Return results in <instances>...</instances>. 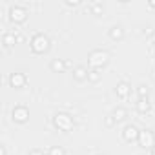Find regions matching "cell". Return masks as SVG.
<instances>
[{
  "label": "cell",
  "instance_id": "9a60e30c",
  "mask_svg": "<svg viewBox=\"0 0 155 155\" xmlns=\"http://www.w3.org/2000/svg\"><path fill=\"white\" fill-rule=\"evenodd\" d=\"M113 117H115L117 122H120V120H124V119L128 117V111H126L124 108H115V110H113Z\"/></svg>",
  "mask_w": 155,
  "mask_h": 155
},
{
  "label": "cell",
  "instance_id": "ac0fdd59",
  "mask_svg": "<svg viewBox=\"0 0 155 155\" xmlns=\"http://www.w3.org/2000/svg\"><path fill=\"white\" fill-rule=\"evenodd\" d=\"M88 81H91V82H99V81H101V71H99V69H90Z\"/></svg>",
  "mask_w": 155,
  "mask_h": 155
},
{
  "label": "cell",
  "instance_id": "ffe728a7",
  "mask_svg": "<svg viewBox=\"0 0 155 155\" xmlns=\"http://www.w3.org/2000/svg\"><path fill=\"white\" fill-rule=\"evenodd\" d=\"M104 124H106L108 128H111V126H115V124H117V120H115V117H113V115H110V117H106Z\"/></svg>",
  "mask_w": 155,
  "mask_h": 155
},
{
  "label": "cell",
  "instance_id": "6da1fadb",
  "mask_svg": "<svg viewBox=\"0 0 155 155\" xmlns=\"http://www.w3.org/2000/svg\"><path fill=\"white\" fill-rule=\"evenodd\" d=\"M29 46H31V51H33V53L42 55V53H46V51L49 49L51 42H49L48 35H44V33H37V35H33V38H31Z\"/></svg>",
  "mask_w": 155,
  "mask_h": 155
},
{
  "label": "cell",
  "instance_id": "4fadbf2b",
  "mask_svg": "<svg viewBox=\"0 0 155 155\" xmlns=\"http://www.w3.org/2000/svg\"><path fill=\"white\" fill-rule=\"evenodd\" d=\"M110 38H111V40H122V38H124V29H122L120 26H113V28L110 29Z\"/></svg>",
  "mask_w": 155,
  "mask_h": 155
},
{
  "label": "cell",
  "instance_id": "e0dca14e",
  "mask_svg": "<svg viewBox=\"0 0 155 155\" xmlns=\"http://www.w3.org/2000/svg\"><path fill=\"white\" fill-rule=\"evenodd\" d=\"M148 93H150L148 86H144V84L137 86V95H139V99H148Z\"/></svg>",
  "mask_w": 155,
  "mask_h": 155
},
{
  "label": "cell",
  "instance_id": "8fae6325",
  "mask_svg": "<svg viewBox=\"0 0 155 155\" xmlns=\"http://www.w3.org/2000/svg\"><path fill=\"white\" fill-rule=\"evenodd\" d=\"M88 75H90V71H88L84 66H77V68L73 69V79H75L77 82H84V81H88Z\"/></svg>",
  "mask_w": 155,
  "mask_h": 155
},
{
  "label": "cell",
  "instance_id": "484cf974",
  "mask_svg": "<svg viewBox=\"0 0 155 155\" xmlns=\"http://www.w3.org/2000/svg\"><path fill=\"white\" fill-rule=\"evenodd\" d=\"M151 155H155V146H153V148H151Z\"/></svg>",
  "mask_w": 155,
  "mask_h": 155
},
{
  "label": "cell",
  "instance_id": "5bb4252c",
  "mask_svg": "<svg viewBox=\"0 0 155 155\" xmlns=\"http://www.w3.org/2000/svg\"><path fill=\"white\" fill-rule=\"evenodd\" d=\"M150 110H151V104H150L148 99H139L137 101V111L139 113H148Z\"/></svg>",
  "mask_w": 155,
  "mask_h": 155
},
{
  "label": "cell",
  "instance_id": "d4e9b609",
  "mask_svg": "<svg viewBox=\"0 0 155 155\" xmlns=\"http://www.w3.org/2000/svg\"><path fill=\"white\" fill-rule=\"evenodd\" d=\"M150 8H155V0H150Z\"/></svg>",
  "mask_w": 155,
  "mask_h": 155
},
{
  "label": "cell",
  "instance_id": "8992f818",
  "mask_svg": "<svg viewBox=\"0 0 155 155\" xmlns=\"http://www.w3.org/2000/svg\"><path fill=\"white\" fill-rule=\"evenodd\" d=\"M11 117H13L15 122L24 124V122H28V119H29V110H28L26 106H15L13 111H11Z\"/></svg>",
  "mask_w": 155,
  "mask_h": 155
},
{
  "label": "cell",
  "instance_id": "ba28073f",
  "mask_svg": "<svg viewBox=\"0 0 155 155\" xmlns=\"http://www.w3.org/2000/svg\"><path fill=\"white\" fill-rule=\"evenodd\" d=\"M139 130H137V126H133V124H128V126H124V130H122V137H124V140H128V142H133V140H137L139 139Z\"/></svg>",
  "mask_w": 155,
  "mask_h": 155
},
{
  "label": "cell",
  "instance_id": "2e32d148",
  "mask_svg": "<svg viewBox=\"0 0 155 155\" xmlns=\"http://www.w3.org/2000/svg\"><path fill=\"white\" fill-rule=\"evenodd\" d=\"M90 9H91V13H93V15H97V17L104 13V6H102L101 2H93V4L90 6Z\"/></svg>",
  "mask_w": 155,
  "mask_h": 155
},
{
  "label": "cell",
  "instance_id": "44dd1931",
  "mask_svg": "<svg viewBox=\"0 0 155 155\" xmlns=\"http://www.w3.org/2000/svg\"><path fill=\"white\" fill-rule=\"evenodd\" d=\"M79 4H81L79 0H68V2H66V6H69V8H77Z\"/></svg>",
  "mask_w": 155,
  "mask_h": 155
},
{
  "label": "cell",
  "instance_id": "603a6c76",
  "mask_svg": "<svg viewBox=\"0 0 155 155\" xmlns=\"http://www.w3.org/2000/svg\"><path fill=\"white\" fill-rule=\"evenodd\" d=\"M29 155H44V151H42V150H31Z\"/></svg>",
  "mask_w": 155,
  "mask_h": 155
},
{
  "label": "cell",
  "instance_id": "277c9868",
  "mask_svg": "<svg viewBox=\"0 0 155 155\" xmlns=\"http://www.w3.org/2000/svg\"><path fill=\"white\" fill-rule=\"evenodd\" d=\"M28 18V9L22 8V6H13L9 9V20L15 22V24H22L24 20Z\"/></svg>",
  "mask_w": 155,
  "mask_h": 155
},
{
  "label": "cell",
  "instance_id": "7402d4cb",
  "mask_svg": "<svg viewBox=\"0 0 155 155\" xmlns=\"http://www.w3.org/2000/svg\"><path fill=\"white\" fill-rule=\"evenodd\" d=\"M144 35H146V37H151V35H153V28H150V26H148V28L144 29Z\"/></svg>",
  "mask_w": 155,
  "mask_h": 155
},
{
  "label": "cell",
  "instance_id": "3957f363",
  "mask_svg": "<svg viewBox=\"0 0 155 155\" xmlns=\"http://www.w3.org/2000/svg\"><path fill=\"white\" fill-rule=\"evenodd\" d=\"M53 124H55V128L60 130V131H69V130H73V119H71V115H68V113H57V115L53 117Z\"/></svg>",
  "mask_w": 155,
  "mask_h": 155
},
{
  "label": "cell",
  "instance_id": "7c38bea8",
  "mask_svg": "<svg viewBox=\"0 0 155 155\" xmlns=\"http://www.w3.org/2000/svg\"><path fill=\"white\" fill-rule=\"evenodd\" d=\"M17 42H18V35H15V33H4V35H2V44H4V48H13Z\"/></svg>",
  "mask_w": 155,
  "mask_h": 155
},
{
  "label": "cell",
  "instance_id": "9c48e42d",
  "mask_svg": "<svg viewBox=\"0 0 155 155\" xmlns=\"http://www.w3.org/2000/svg\"><path fill=\"white\" fill-rule=\"evenodd\" d=\"M115 91H117V97H119V99H128L130 93H131V86H130L126 81H120V82L117 84Z\"/></svg>",
  "mask_w": 155,
  "mask_h": 155
},
{
  "label": "cell",
  "instance_id": "cb8c5ba5",
  "mask_svg": "<svg viewBox=\"0 0 155 155\" xmlns=\"http://www.w3.org/2000/svg\"><path fill=\"white\" fill-rule=\"evenodd\" d=\"M0 155H8V150H6V146H4V144L0 146Z\"/></svg>",
  "mask_w": 155,
  "mask_h": 155
},
{
  "label": "cell",
  "instance_id": "52a82bcc",
  "mask_svg": "<svg viewBox=\"0 0 155 155\" xmlns=\"http://www.w3.org/2000/svg\"><path fill=\"white\" fill-rule=\"evenodd\" d=\"M26 82H28V77H26L24 73H11V75H9V84H11V88H15V90L24 88Z\"/></svg>",
  "mask_w": 155,
  "mask_h": 155
},
{
  "label": "cell",
  "instance_id": "30bf717a",
  "mask_svg": "<svg viewBox=\"0 0 155 155\" xmlns=\"http://www.w3.org/2000/svg\"><path fill=\"white\" fill-rule=\"evenodd\" d=\"M68 66H69V62L68 60H62V58H53L51 64H49V68H51L53 73H64V69Z\"/></svg>",
  "mask_w": 155,
  "mask_h": 155
},
{
  "label": "cell",
  "instance_id": "7a4b0ae2",
  "mask_svg": "<svg viewBox=\"0 0 155 155\" xmlns=\"http://www.w3.org/2000/svg\"><path fill=\"white\" fill-rule=\"evenodd\" d=\"M88 62L93 69H101L110 62V53L104 51V49H93L88 57Z\"/></svg>",
  "mask_w": 155,
  "mask_h": 155
},
{
  "label": "cell",
  "instance_id": "d6986e66",
  "mask_svg": "<svg viewBox=\"0 0 155 155\" xmlns=\"http://www.w3.org/2000/svg\"><path fill=\"white\" fill-rule=\"evenodd\" d=\"M48 155H66V151H64L62 146H51L49 151H48Z\"/></svg>",
  "mask_w": 155,
  "mask_h": 155
},
{
  "label": "cell",
  "instance_id": "5b68a950",
  "mask_svg": "<svg viewBox=\"0 0 155 155\" xmlns=\"http://www.w3.org/2000/svg\"><path fill=\"white\" fill-rule=\"evenodd\" d=\"M137 142H139V146L140 148H153L155 146V135H153V131H150V130H142L140 133H139V139H137Z\"/></svg>",
  "mask_w": 155,
  "mask_h": 155
}]
</instances>
